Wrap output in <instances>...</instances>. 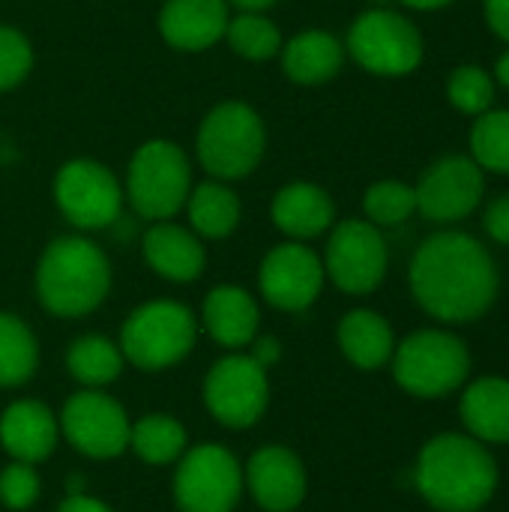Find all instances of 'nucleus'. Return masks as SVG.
Instances as JSON below:
<instances>
[{"label": "nucleus", "mask_w": 509, "mask_h": 512, "mask_svg": "<svg viewBox=\"0 0 509 512\" xmlns=\"http://www.w3.org/2000/svg\"><path fill=\"white\" fill-rule=\"evenodd\" d=\"M495 78L509 90V51H504V54L498 57V63H495Z\"/></svg>", "instance_id": "nucleus-41"}, {"label": "nucleus", "mask_w": 509, "mask_h": 512, "mask_svg": "<svg viewBox=\"0 0 509 512\" xmlns=\"http://www.w3.org/2000/svg\"><path fill=\"white\" fill-rule=\"evenodd\" d=\"M279 0H228V6L234 9V12H267V9H273Z\"/></svg>", "instance_id": "nucleus-39"}, {"label": "nucleus", "mask_w": 509, "mask_h": 512, "mask_svg": "<svg viewBox=\"0 0 509 512\" xmlns=\"http://www.w3.org/2000/svg\"><path fill=\"white\" fill-rule=\"evenodd\" d=\"M417 306L441 324L480 321L498 300L501 273L492 252L465 231H438L408 267Z\"/></svg>", "instance_id": "nucleus-1"}, {"label": "nucleus", "mask_w": 509, "mask_h": 512, "mask_svg": "<svg viewBox=\"0 0 509 512\" xmlns=\"http://www.w3.org/2000/svg\"><path fill=\"white\" fill-rule=\"evenodd\" d=\"M345 42L327 30H303L282 42L279 63L294 84H324L345 66Z\"/></svg>", "instance_id": "nucleus-23"}, {"label": "nucleus", "mask_w": 509, "mask_h": 512, "mask_svg": "<svg viewBox=\"0 0 509 512\" xmlns=\"http://www.w3.org/2000/svg\"><path fill=\"white\" fill-rule=\"evenodd\" d=\"M321 261L327 279L339 291L363 297L381 288L390 267V252L378 225L369 219H342L330 228Z\"/></svg>", "instance_id": "nucleus-11"}, {"label": "nucleus", "mask_w": 509, "mask_h": 512, "mask_svg": "<svg viewBox=\"0 0 509 512\" xmlns=\"http://www.w3.org/2000/svg\"><path fill=\"white\" fill-rule=\"evenodd\" d=\"M249 357L258 363V366H264L267 372L282 360V342L276 339V336H255L252 339V345H249Z\"/></svg>", "instance_id": "nucleus-36"}, {"label": "nucleus", "mask_w": 509, "mask_h": 512, "mask_svg": "<svg viewBox=\"0 0 509 512\" xmlns=\"http://www.w3.org/2000/svg\"><path fill=\"white\" fill-rule=\"evenodd\" d=\"M345 54L372 75L402 78L423 63V33L396 9H366L348 27Z\"/></svg>", "instance_id": "nucleus-8"}, {"label": "nucleus", "mask_w": 509, "mask_h": 512, "mask_svg": "<svg viewBox=\"0 0 509 512\" xmlns=\"http://www.w3.org/2000/svg\"><path fill=\"white\" fill-rule=\"evenodd\" d=\"M483 228L486 234L501 243V246H509V195H501L495 198L489 207H486V216H483Z\"/></svg>", "instance_id": "nucleus-35"}, {"label": "nucleus", "mask_w": 509, "mask_h": 512, "mask_svg": "<svg viewBox=\"0 0 509 512\" xmlns=\"http://www.w3.org/2000/svg\"><path fill=\"white\" fill-rule=\"evenodd\" d=\"M225 42L231 45L237 57L261 63V60L279 57L285 39L267 12H231L228 27H225Z\"/></svg>", "instance_id": "nucleus-29"}, {"label": "nucleus", "mask_w": 509, "mask_h": 512, "mask_svg": "<svg viewBox=\"0 0 509 512\" xmlns=\"http://www.w3.org/2000/svg\"><path fill=\"white\" fill-rule=\"evenodd\" d=\"M60 435L87 459H117L129 450V414L102 390H78L60 411Z\"/></svg>", "instance_id": "nucleus-13"}, {"label": "nucleus", "mask_w": 509, "mask_h": 512, "mask_svg": "<svg viewBox=\"0 0 509 512\" xmlns=\"http://www.w3.org/2000/svg\"><path fill=\"white\" fill-rule=\"evenodd\" d=\"M183 210H186L189 228L201 240H225L237 231V225L243 219V204H240L237 192L228 183L213 180V177L192 186Z\"/></svg>", "instance_id": "nucleus-25"}, {"label": "nucleus", "mask_w": 509, "mask_h": 512, "mask_svg": "<svg viewBox=\"0 0 509 512\" xmlns=\"http://www.w3.org/2000/svg\"><path fill=\"white\" fill-rule=\"evenodd\" d=\"M51 195L57 210L78 231H105L123 219V183L96 159L78 156L57 168Z\"/></svg>", "instance_id": "nucleus-9"}, {"label": "nucleus", "mask_w": 509, "mask_h": 512, "mask_svg": "<svg viewBox=\"0 0 509 512\" xmlns=\"http://www.w3.org/2000/svg\"><path fill=\"white\" fill-rule=\"evenodd\" d=\"M33 69V45L30 39L12 27L0 24V93L18 87Z\"/></svg>", "instance_id": "nucleus-33"}, {"label": "nucleus", "mask_w": 509, "mask_h": 512, "mask_svg": "<svg viewBox=\"0 0 509 512\" xmlns=\"http://www.w3.org/2000/svg\"><path fill=\"white\" fill-rule=\"evenodd\" d=\"M336 342H339V351L345 354V360L351 366H357L360 372L384 369L396 351L393 327L375 309H351L339 321Z\"/></svg>", "instance_id": "nucleus-24"}, {"label": "nucleus", "mask_w": 509, "mask_h": 512, "mask_svg": "<svg viewBox=\"0 0 509 512\" xmlns=\"http://www.w3.org/2000/svg\"><path fill=\"white\" fill-rule=\"evenodd\" d=\"M405 6H411V9H420V12H435V9H444V6H450L453 0H402Z\"/></svg>", "instance_id": "nucleus-40"}, {"label": "nucleus", "mask_w": 509, "mask_h": 512, "mask_svg": "<svg viewBox=\"0 0 509 512\" xmlns=\"http://www.w3.org/2000/svg\"><path fill=\"white\" fill-rule=\"evenodd\" d=\"M324 282L321 255L300 240L273 246L258 267V291L279 312H306L321 297Z\"/></svg>", "instance_id": "nucleus-14"}, {"label": "nucleus", "mask_w": 509, "mask_h": 512, "mask_svg": "<svg viewBox=\"0 0 509 512\" xmlns=\"http://www.w3.org/2000/svg\"><path fill=\"white\" fill-rule=\"evenodd\" d=\"M228 18V0H165L156 27L165 45H171L174 51L198 54L225 39Z\"/></svg>", "instance_id": "nucleus-17"}, {"label": "nucleus", "mask_w": 509, "mask_h": 512, "mask_svg": "<svg viewBox=\"0 0 509 512\" xmlns=\"http://www.w3.org/2000/svg\"><path fill=\"white\" fill-rule=\"evenodd\" d=\"M192 192V162L177 141L150 138L144 141L126 168L123 195L135 216L147 222L174 219Z\"/></svg>", "instance_id": "nucleus-5"}, {"label": "nucleus", "mask_w": 509, "mask_h": 512, "mask_svg": "<svg viewBox=\"0 0 509 512\" xmlns=\"http://www.w3.org/2000/svg\"><path fill=\"white\" fill-rule=\"evenodd\" d=\"M123 363L126 360H123L120 345L99 333L78 336L66 348V372L81 387H90V390H102V387L114 384L123 372Z\"/></svg>", "instance_id": "nucleus-26"}, {"label": "nucleus", "mask_w": 509, "mask_h": 512, "mask_svg": "<svg viewBox=\"0 0 509 512\" xmlns=\"http://www.w3.org/2000/svg\"><path fill=\"white\" fill-rule=\"evenodd\" d=\"M57 512H114L105 501H99V498H90V495H84V492H78V495H66L63 498V504L57 507Z\"/></svg>", "instance_id": "nucleus-38"}, {"label": "nucleus", "mask_w": 509, "mask_h": 512, "mask_svg": "<svg viewBox=\"0 0 509 512\" xmlns=\"http://www.w3.org/2000/svg\"><path fill=\"white\" fill-rule=\"evenodd\" d=\"M414 192H417V213H423L429 222L453 225L468 219L480 207L486 192V177L471 156L453 153L432 162L417 180Z\"/></svg>", "instance_id": "nucleus-15"}, {"label": "nucleus", "mask_w": 509, "mask_h": 512, "mask_svg": "<svg viewBox=\"0 0 509 512\" xmlns=\"http://www.w3.org/2000/svg\"><path fill=\"white\" fill-rule=\"evenodd\" d=\"M111 291L108 255L84 234L51 240L36 264V297L57 318H84L96 312Z\"/></svg>", "instance_id": "nucleus-3"}, {"label": "nucleus", "mask_w": 509, "mask_h": 512, "mask_svg": "<svg viewBox=\"0 0 509 512\" xmlns=\"http://www.w3.org/2000/svg\"><path fill=\"white\" fill-rule=\"evenodd\" d=\"M42 495V480L33 465L9 462L0 471V504L6 510H30Z\"/></svg>", "instance_id": "nucleus-34"}, {"label": "nucleus", "mask_w": 509, "mask_h": 512, "mask_svg": "<svg viewBox=\"0 0 509 512\" xmlns=\"http://www.w3.org/2000/svg\"><path fill=\"white\" fill-rule=\"evenodd\" d=\"M60 438V420L36 399H18L0 414V447L12 462L39 465L45 462Z\"/></svg>", "instance_id": "nucleus-19"}, {"label": "nucleus", "mask_w": 509, "mask_h": 512, "mask_svg": "<svg viewBox=\"0 0 509 512\" xmlns=\"http://www.w3.org/2000/svg\"><path fill=\"white\" fill-rule=\"evenodd\" d=\"M447 99L456 111L468 117H480L495 105V78L489 69L477 63L456 66L447 78Z\"/></svg>", "instance_id": "nucleus-32"}, {"label": "nucleus", "mask_w": 509, "mask_h": 512, "mask_svg": "<svg viewBox=\"0 0 509 512\" xmlns=\"http://www.w3.org/2000/svg\"><path fill=\"white\" fill-rule=\"evenodd\" d=\"M204 405L228 429H252L270 405V378L249 354L231 351L204 378Z\"/></svg>", "instance_id": "nucleus-12"}, {"label": "nucleus", "mask_w": 509, "mask_h": 512, "mask_svg": "<svg viewBox=\"0 0 509 512\" xmlns=\"http://www.w3.org/2000/svg\"><path fill=\"white\" fill-rule=\"evenodd\" d=\"M459 420L480 444H509V378L486 375L462 387Z\"/></svg>", "instance_id": "nucleus-22"}, {"label": "nucleus", "mask_w": 509, "mask_h": 512, "mask_svg": "<svg viewBox=\"0 0 509 512\" xmlns=\"http://www.w3.org/2000/svg\"><path fill=\"white\" fill-rule=\"evenodd\" d=\"M267 153V126L261 114L240 102L228 99L213 105L198 132H195V156L198 165L222 183L249 177Z\"/></svg>", "instance_id": "nucleus-4"}, {"label": "nucleus", "mask_w": 509, "mask_h": 512, "mask_svg": "<svg viewBox=\"0 0 509 512\" xmlns=\"http://www.w3.org/2000/svg\"><path fill=\"white\" fill-rule=\"evenodd\" d=\"M39 342L33 330L12 312H0V387H21L36 375Z\"/></svg>", "instance_id": "nucleus-28"}, {"label": "nucleus", "mask_w": 509, "mask_h": 512, "mask_svg": "<svg viewBox=\"0 0 509 512\" xmlns=\"http://www.w3.org/2000/svg\"><path fill=\"white\" fill-rule=\"evenodd\" d=\"M198 339V321L177 300H150L129 312L120 327L123 360L144 372H162L189 357Z\"/></svg>", "instance_id": "nucleus-7"}, {"label": "nucleus", "mask_w": 509, "mask_h": 512, "mask_svg": "<svg viewBox=\"0 0 509 512\" xmlns=\"http://www.w3.org/2000/svg\"><path fill=\"white\" fill-rule=\"evenodd\" d=\"M501 471L486 444L468 432H444L423 444L414 486L438 512H480L498 492Z\"/></svg>", "instance_id": "nucleus-2"}, {"label": "nucleus", "mask_w": 509, "mask_h": 512, "mask_svg": "<svg viewBox=\"0 0 509 512\" xmlns=\"http://www.w3.org/2000/svg\"><path fill=\"white\" fill-rule=\"evenodd\" d=\"M471 159L492 174H509V111L489 108L471 126Z\"/></svg>", "instance_id": "nucleus-30"}, {"label": "nucleus", "mask_w": 509, "mask_h": 512, "mask_svg": "<svg viewBox=\"0 0 509 512\" xmlns=\"http://www.w3.org/2000/svg\"><path fill=\"white\" fill-rule=\"evenodd\" d=\"M189 447L186 429L171 414H147L129 429V450L147 465H174Z\"/></svg>", "instance_id": "nucleus-27"}, {"label": "nucleus", "mask_w": 509, "mask_h": 512, "mask_svg": "<svg viewBox=\"0 0 509 512\" xmlns=\"http://www.w3.org/2000/svg\"><path fill=\"white\" fill-rule=\"evenodd\" d=\"M270 216H273V225L288 240H300V243L315 240L336 225V207H333L330 192L309 180L285 183L273 195Z\"/></svg>", "instance_id": "nucleus-20"}, {"label": "nucleus", "mask_w": 509, "mask_h": 512, "mask_svg": "<svg viewBox=\"0 0 509 512\" xmlns=\"http://www.w3.org/2000/svg\"><path fill=\"white\" fill-rule=\"evenodd\" d=\"M201 327L216 345L243 351L252 345L261 327L258 300L240 285H216L201 303Z\"/></svg>", "instance_id": "nucleus-21"}, {"label": "nucleus", "mask_w": 509, "mask_h": 512, "mask_svg": "<svg viewBox=\"0 0 509 512\" xmlns=\"http://www.w3.org/2000/svg\"><path fill=\"white\" fill-rule=\"evenodd\" d=\"M141 255L156 276L177 285L201 279L207 267L204 240L192 228H183L171 219L153 222L147 228V234L141 237Z\"/></svg>", "instance_id": "nucleus-18"}, {"label": "nucleus", "mask_w": 509, "mask_h": 512, "mask_svg": "<svg viewBox=\"0 0 509 512\" xmlns=\"http://www.w3.org/2000/svg\"><path fill=\"white\" fill-rule=\"evenodd\" d=\"M243 498L237 456L213 441L186 447L174 471V504L180 512H234Z\"/></svg>", "instance_id": "nucleus-10"}, {"label": "nucleus", "mask_w": 509, "mask_h": 512, "mask_svg": "<svg viewBox=\"0 0 509 512\" xmlns=\"http://www.w3.org/2000/svg\"><path fill=\"white\" fill-rule=\"evenodd\" d=\"M363 213L378 228H393L417 213V192L402 180H378L363 195Z\"/></svg>", "instance_id": "nucleus-31"}, {"label": "nucleus", "mask_w": 509, "mask_h": 512, "mask_svg": "<svg viewBox=\"0 0 509 512\" xmlns=\"http://www.w3.org/2000/svg\"><path fill=\"white\" fill-rule=\"evenodd\" d=\"M483 12H486L489 30L509 45V0H486Z\"/></svg>", "instance_id": "nucleus-37"}, {"label": "nucleus", "mask_w": 509, "mask_h": 512, "mask_svg": "<svg viewBox=\"0 0 509 512\" xmlns=\"http://www.w3.org/2000/svg\"><path fill=\"white\" fill-rule=\"evenodd\" d=\"M243 486L264 512H294L306 501L309 474L294 450L267 444L246 462Z\"/></svg>", "instance_id": "nucleus-16"}, {"label": "nucleus", "mask_w": 509, "mask_h": 512, "mask_svg": "<svg viewBox=\"0 0 509 512\" xmlns=\"http://www.w3.org/2000/svg\"><path fill=\"white\" fill-rule=\"evenodd\" d=\"M396 384L417 399H444L462 390L471 378V351L450 330H417L393 351Z\"/></svg>", "instance_id": "nucleus-6"}]
</instances>
